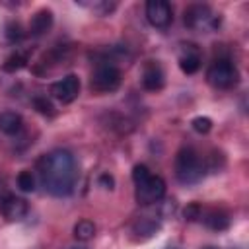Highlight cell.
Returning <instances> with one entry per match:
<instances>
[{"instance_id":"1","label":"cell","mask_w":249,"mask_h":249,"mask_svg":"<svg viewBox=\"0 0 249 249\" xmlns=\"http://www.w3.org/2000/svg\"><path fill=\"white\" fill-rule=\"evenodd\" d=\"M39 181L53 196L72 195L78 181V165L68 150H53L43 154L37 161Z\"/></svg>"},{"instance_id":"2","label":"cell","mask_w":249,"mask_h":249,"mask_svg":"<svg viewBox=\"0 0 249 249\" xmlns=\"http://www.w3.org/2000/svg\"><path fill=\"white\" fill-rule=\"evenodd\" d=\"M132 181L136 187V200L140 204H156L165 196V181L160 175L150 173L144 163L134 165Z\"/></svg>"},{"instance_id":"3","label":"cell","mask_w":249,"mask_h":249,"mask_svg":"<svg viewBox=\"0 0 249 249\" xmlns=\"http://www.w3.org/2000/svg\"><path fill=\"white\" fill-rule=\"evenodd\" d=\"M175 175L183 185H195L204 175V163L193 148H181L175 156Z\"/></svg>"},{"instance_id":"4","label":"cell","mask_w":249,"mask_h":249,"mask_svg":"<svg viewBox=\"0 0 249 249\" xmlns=\"http://www.w3.org/2000/svg\"><path fill=\"white\" fill-rule=\"evenodd\" d=\"M121 86V70L111 60L97 62L89 78V89L95 93H109Z\"/></svg>"},{"instance_id":"5","label":"cell","mask_w":249,"mask_h":249,"mask_svg":"<svg viewBox=\"0 0 249 249\" xmlns=\"http://www.w3.org/2000/svg\"><path fill=\"white\" fill-rule=\"evenodd\" d=\"M237 68L230 58H216L208 70H206V80L212 88L216 89H230L237 84Z\"/></svg>"},{"instance_id":"6","label":"cell","mask_w":249,"mask_h":249,"mask_svg":"<svg viewBox=\"0 0 249 249\" xmlns=\"http://www.w3.org/2000/svg\"><path fill=\"white\" fill-rule=\"evenodd\" d=\"M183 21L193 31H212L220 25V18L206 4H193L185 10Z\"/></svg>"},{"instance_id":"7","label":"cell","mask_w":249,"mask_h":249,"mask_svg":"<svg viewBox=\"0 0 249 249\" xmlns=\"http://www.w3.org/2000/svg\"><path fill=\"white\" fill-rule=\"evenodd\" d=\"M146 18L158 29H167L173 21L171 4L165 0H150L146 2Z\"/></svg>"},{"instance_id":"8","label":"cell","mask_w":249,"mask_h":249,"mask_svg":"<svg viewBox=\"0 0 249 249\" xmlns=\"http://www.w3.org/2000/svg\"><path fill=\"white\" fill-rule=\"evenodd\" d=\"M53 97H56L60 103H72L80 93V78L76 74H68L62 80L54 82L51 86Z\"/></svg>"},{"instance_id":"9","label":"cell","mask_w":249,"mask_h":249,"mask_svg":"<svg viewBox=\"0 0 249 249\" xmlns=\"http://www.w3.org/2000/svg\"><path fill=\"white\" fill-rule=\"evenodd\" d=\"M0 210H2V214H4L6 220L18 222V220H23V218L27 216L29 206H27V202H25L23 198H19V196L8 193V195H4V196L0 198Z\"/></svg>"},{"instance_id":"10","label":"cell","mask_w":249,"mask_h":249,"mask_svg":"<svg viewBox=\"0 0 249 249\" xmlns=\"http://www.w3.org/2000/svg\"><path fill=\"white\" fill-rule=\"evenodd\" d=\"M163 84H165V74H163L160 62L148 60L144 64V70H142V86L148 91H158L163 88Z\"/></svg>"},{"instance_id":"11","label":"cell","mask_w":249,"mask_h":249,"mask_svg":"<svg viewBox=\"0 0 249 249\" xmlns=\"http://www.w3.org/2000/svg\"><path fill=\"white\" fill-rule=\"evenodd\" d=\"M179 68L185 74H195L200 68V51H198L196 45H193V43L181 45V51H179Z\"/></svg>"},{"instance_id":"12","label":"cell","mask_w":249,"mask_h":249,"mask_svg":"<svg viewBox=\"0 0 249 249\" xmlns=\"http://www.w3.org/2000/svg\"><path fill=\"white\" fill-rule=\"evenodd\" d=\"M200 220L204 222V226L208 230L214 231H224L230 228V214L222 208H208L200 212Z\"/></svg>"},{"instance_id":"13","label":"cell","mask_w":249,"mask_h":249,"mask_svg":"<svg viewBox=\"0 0 249 249\" xmlns=\"http://www.w3.org/2000/svg\"><path fill=\"white\" fill-rule=\"evenodd\" d=\"M51 27H53V12H51V10L43 8V10H39V12L33 14V18H31V21H29V33H31L33 37L45 35Z\"/></svg>"},{"instance_id":"14","label":"cell","mask_w":249,"mask_h":249,"mask_svg":"<svg viewBox=\"0 0 249 249\" xmlns=\"http://www.w3.org/2000/svg\"><path fill=\"white\" fill-rule=\"evenodd\" d=\"M160 230V220L154 218V216H140L134 226H132V233L138 237V239H148L152 237L156 231Z\"/></svg>"},{"instance_id":"15","label":"cell","mask_w":249,"mask_h":249,"mask_svg":"<svg viewBox=\"0 0 249 249\" xmlns=\"http://www.w3.org/2000/svg\"><path fill=\"white\" fill-rule=\"evenodd\" d=\"M21 126H23V119H21V115L19 113H16V111H4V113H0V130L4 132V134H18L19 130H21Z\"/></svg>"},{"instance_id":"16","label":"cell","mask_w":249,"mask_h":249,"mask_svg":"<svg viewBox=\"0 0 249 249\" xmlns=\"http://www.w3.org/2000/svg\"><path fill=\"white\" fill-rule=\"evenodd\" d=\"M95 235V224L91 220H80L76 226H74V237L78 241H89L91 237Z\"/></svg>"},{"instance_id":"17","label":"cell","mask_w":249,"mask_h":249,"mask_svg":"<svg viewBox=\"0 0 249 249\" xmlns=\"http://www.w3.org/2000/svg\"><path fill=\"white\" fill-rule=\"evenodd\" d=\"M25 64H27V54L21 53V51H16V53H12V54L4 60L2 68H4L6 72H18V70H21Z\"/></svg>"},{"instance_id":"18","label":"cell","mask_w":249,"mask_h":249,"mask_svg":"<svg viewBox=\"0 0 249 249\" xmlns=\"http://www.w3.org/2000/svg\"><path fill=\"white\" fill-rule=\"evenodd\" d=\"M16 181H18L19 191H23V193H31V191L35 189V177H33V173L27 171V169H23V171L18 175Z\"/></svg>"},{"instance_id":"19","label":"cell","mask_w":249,"mask_h":249,"mask_svg":"<svg viewBox=\"0 0 249 249\" xmlns=\"http://www.w3.org/2000/svg\"><path fill=\"white\" fill-rule=\"evenodd\" d=\"M23 29H21V25L18 23V21H10L8 25H6V39L10 41V43H18V41H21L23 39Z\"/></svg>"},{"instance_id":"20","label":"cell","mask_w":249,"mask_h":249,"mask_svg":"<svg viewBox=\"0 0 249 249\" xmlns=\"http://www.w3.org/2000/svg\"><path fill=\"white\" fill-rule=\"evenodd\" d=\"M33 105H35V109L41 113V115H54V107H53V103L45 97V95H37L35 99H33Z\"/></svg>"},{"instance_id":"21","label":"cell","mask_w":249,"mask_h":249,"mask_svg":"<svg viewBox=\"0 0 249 249\" xmlns=\"http://www.w3.org/2000/svg\"><path fill=\"white\" fill-rule=\"evenodd\" d=\"M191 124H193V128H195L198 134H206V132H210V128H212V121H210L208 117H195Z\"/></svg>"},{"instance_id":"22","label":"cell","mask_w":249,"mask_h":249,"mask_svg":"<svg viewBox=\"0 0 249 249\" xmlns=\"http://www.w3.org/2000/svg\"><path fill=\"white\" fill-rule=\"evenodd\" d=\"M80 4L97 14H109L111 10H115V4H109V2H80Z\"/></svg>"},{"instance_id":"23","label":"cell","mask_w":249,"mask_h":249,"mask_svg":"<svg viewBox=\"0 0 249 249\" xmlns=\"http://www.w3.org/2000/svg\"><path fill=\"white\" fill-rule=\"evenodd\" d=\"M200 212H202V206L198 204V202H193V204H189L187 208H185V220H189V222H195V220H200Z\"/></svg>"},{"instance_id":"24","label":"cell","mask_w":249,"mask_h":249,"mask_svg":"<svg viewBox=\"0 0 249 249\" xmlns=\"http://www.w3.org/2000/svg\"><path fill=\"white\" fill-rule=\"evenodd\" d=\"M99 187H103L105 191H113L115 179H113L109 173H103V175H99Z\"/></svg>"},{"instance_id":"25","label":"cell","mask_w":249,"mask_h":249,"mask_svg":"<svg viewBox=\"0 0 249 249\" xmlns=\"http://www.w3.org/2000/svg\"><path fill=\"white\" fill-rule=\"evenodd\" d=\"M204 249H218V247H212V245H208V247H204Z\"/></svg>"},{"instance_id":"26","label":"cell","mask_w":249,"mask_h":249,"mask_svg":"<svg viewBox=\"0 0 249 249\" xmlns=\"http://www.w3.org/2000/svg\"><path fill=\"white\" fill-rule=\"evenodd\" d=\"M68 249H86V247H68Z\"/></svg>"},{"instance_id":"27","label":"cell","mask_w":249,"mask_h":249,"mask_svg":"<svg viewBox=\"0 0 249 249\" xmlns=\"http://www.w3.org/2000/svg\"><path fill=\"white\" fill-rule=\"evenodd\" d=\"M167 249H177V247H167Z\"/></svg>"}]
</instances>
